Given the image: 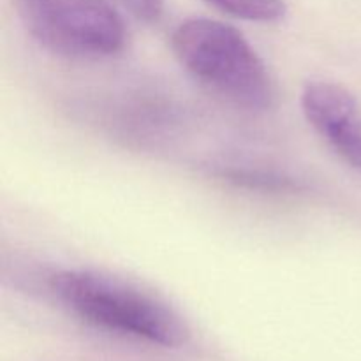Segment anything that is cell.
Returning <instances> with one entry per match:
<instances>
[{"label": "cell", "mask_w": 361, "mask_h": 361, "mask_svg": "<svg viewBox=\"0 0 361 361\" xmlns=\"http://www.w3.org/2000/svg\"><path fill=\"white\" fill-rule=\"evenodd\" d=\"M49 289L63 307L87 323L162 348H180L189 328L162 300L129 281L95 270H63L51 275Z\"/></svg>", "instance_id": "obj_1"}, {"label": "cell", "mask_w": 361, "mask_h": 361, "mask_svg": "<svg viewBox=\"0 0 361 361\" xmlns=\"http://www.w3.org/2000/svg\"><path fill=\"white\" fill-rule=\"evenodd\" d=\"M171 48L187 73L226 101L250 111L274 106L275 85L267 63L238 28L192 18L173 32Z\"/></svg>", "instance_id": "obj_2"}, {"label": "cell", "mask_w": 361, "mask_h": 361, "mask_svg": "<svg viewBox=\"0 0 361 361\" xmlns=\"http://www.w3.org/2000/svg\"><path fill=\"white\" fill-rule=\"evenodd\" d=\"M35 41L66 59H102L126 46L127 28L115 0H20Z\"/></svg>", "instance_id": "obj_3"}, {"label": "cell", "mask_w": 361, "mask_h": 361, "mask_svg": "<svg viewBox=\"0 0 361 361\" xmlns=\"http://www.w3.org/2000/svg\"><path fill=\"white\" fill-rule=\"evenodd\" d=\"M302 109L321 140L361 171V108L355 95L334 81L312 80L303 87Z\"/></svg>", "instance_id": "obj_4"}, {"label": "cell", "mask_w": 361, "mask_h": 361, "mask_svg": "<svg viewBox=\"0 0 361 361\" xmlns=\"http://www.w3.org/2000/svg\"><path fill=\"white\" fill-rule=\"evenodd\" d=\"M215 9L257 23H275L281 21L288 13L284 0H204Z\"/></svg>", "instance_id": "obj_5"}, {"label": "cell", "mask_w": 361, "mask_h": 361, "mask_svg": "<svg viewBox=\"0 0 361 361\" xmlns=\"http://www.w3.org/2000/svg\"><path fill=\"white\" fill-rule=\"evenodd\" d=\"M224 176H228L229 180L236 183H242V185L249 187H263L268 190H291L295 189L289 180H282L279 176H270V175H261V173H252V171H238V169H233V171L224 173Z\"/></svg>", "instance_id": "obj_6"}, {"label": "cell", "mask_w": 361, "mask_h": 361, "mask_svg": "<svg viewBox=\"0 0 361 361\" xmlns=\"http://www.w3.org/2000/svg\"><path fill=\"white\" fill-rule=\"evenodd\" d=\"M122 4L129 13L145 21H154L161 16L164 0H116Z\"/></svg>", "instance_id": "obj_7"}]
</instances>
